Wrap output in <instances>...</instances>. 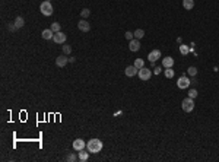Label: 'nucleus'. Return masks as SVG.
<instances>
[{
  "label": "nucleus",
  "mask_w": 219,
  "mask_h": 162,
  "mask_svg": "<svg viewBox=\"0 0 219 162\" xmlns=\"http://www.w3.org/2000/svg\"><path fill=\"white\" fill-rule=\"evenodd\" d=\"M102 142L99 139H91V140L86 143V148H88V152L91 153H98V152L102 151Z\"/></svg>",
  "instance_id": "1"
},
{
  "label": "nucleus",
  "mask_w": 219,
  "mask_h": 162,
  "mask_svg": "<svg viewBox=\"0 0 219 162\" xmlns=\"http://www.w3.org/2000/svg\"><path fill=\"white\" fill-rule=\"evenodd\" d=\"M181 108H183V111L184 112H191L193 110H194V99L193 98H184L183 99V102H181Z\"/></svg>",
  "instance_id": "2"
},
{
  "label": "nucleus",
  "mask_w": 219,
  "mask_h": 162,
  "mask_svg": "<svg viewBox=\"0 0 219 162\" xmlns=\"http://www.w3.org/2000/svg\"><path fill=\"white\" fill-rule=\"evenodd\" d=\"M40 10H41V13H43L44 16H51L53 15V6H51L50 2L44 0L43 3H41V6H40Z\"/></svg>",
  "instance_id": "3"
},
{
  "label": "nucleus",
  "mask_w": 219,
  "mask_h": 162,
  "mask_svg": "<svg viewBox=\"0 0 219 162\" xmlns=\"http://www.w3.org/2000/svg\"><path fill=\"white\" fill-rule=\"evenodd\" d=\"M137 75H139V79H140V80H149L151 76H152V72H151L149 69H146V67H142V69H139Z\"/></svg>",
  "instance_id": "4"
},
{
  "label": "nucleus",
  "mask_w": 219,
  "mask_h": 162,
  "mask_svg": "<svg viewBox=\"0 0 219 162\" xmlns=\"http://www.w3.org/2000/svg\"><path fill=\"white\" fill-rule=\"evenodd\" d=\"M190 83H191V80L186 77V76H181L180 79H178V82H177V86L180 88V89H186V88L190 86Z\"/></svg>",
  "instance_id": "5"
},
{
  "label": "nucleus",
  "mask_w": 219,
  "mask_h": 162,
  "mask_svg": "<svg viewBox=\"0 0 219 162\" xmlns=\"http://www.w3.org/2000/svg\"><path fill=\"white\" fill-rule=\"evenodd\" d=\"M77 28L82 32H89L91 31V23L88 21H85V19H82V21H79V23H77Z\"/></svg>",
  "instance_id": "6"
},
{
  "label": "nucleus",
  "mask_w": 219,
  "mask_h": 162,
  "mask_svg": "<svg viewBox=\"0 0 219 162\" xmlns=\"http://www.w3.org/2000/svg\"><path fill=\"white\" fill-rule=\"evenodd\" d=\"M137 72H139V69H137L134 64H133V66H127V67H126V70H124V73H126L127 77H133V76H136V75H137Z\"/></svg>",
  "instance_id": "7"
},
{
  "label": "nucleus",
  "mask_w": 219,
  "mask_h": 162,
  "mask_svg": "<svg viewBox=\"0 0 219 162\" xmlns=\"http://www.w3.org/2000/svg\"><path fill=\"white\" fill-rule=\"evenodd\" d=\"M53 41L56 44H63L66 41V34L62 32V31H58V32L54 34V37H53Z\"/></svg>",
  "instance_id": "8"
},
{
  "label": "nucleus",
  "mask_w": 219,
  "mask_h": 162,
  "mask_svg": "<svg viewBox=\"0 0 219 162\" xmlns=\"http://www.w3.org/2000/svg\"><path fill=\"white\" fill-rule=\"evenodd\" d=\"M86 148V143H85V140H82V139H76V140L73 142V149L76 152L82 151V149H85Z\"/></svg>",
  "instance_id": "9"
},
{
  "label": "nucleus",
  "mask_w": 219,
  "mask_h": 162,
  "mask_svg": "<svg viewBox=\"0 0 219 162\" xmlns=\"http://www.w3.org/2000/svg\"><path fill=\"white\" fill-rule=\"evenodd\" d=\"M67 63H69V58H67V56H66V54H63V56H58V57L56 58V64L58 66V67H64Z\"/></svg>",
  "instance_id": "10"
},
{
  "label": "nucleus",
  "mask_w": 219,
  "mask_h": 162,
  "mask_svg": "<svg viewBox=\"0 0 219 162\" xmlns=\"http://www.w3.org/2000/svg\"><path fill=\"white\" fill-rule=\"evenodd\" d=\"M129 48H130V51H137V50L140 48V43H139V40L133 38L130 43H129Z\"/></svg>",
  "instance_id": "11"
},
{
  "label": "nucleus",
  "mask_w": 219,
  "mask_h": 162,
  "mask_svg": "<svg viewBox=\"0 0 219 162\" xmlns=\"http://www.w3.org/2000/svg\"><path fill=\"white\" fill-rule=\"evenodd\" d=\"M148 58H149L151 62H156L158 58H161V51H159V50H153V51L149 53Z\"/></svg>",
  "instance_id": "12"
},
{
  "label": "nucleus",
  "mask_w": 219,
  "mask_h": 162,
  "mask_svg": "<svg viewBox=\"0 0 219 162\" xmlns=\"http://www.w3.org/2000/svg\"><path fill=\"white\" fill-rule=\"evenodd\" d=\"M162 66H164L165 69L166 67H172L174 66V58L172 57H165V58H162Z\"/></svg>",
  "instance_id": "13"
},
{
  "label": "nucleus",
  "mask_w": 219,
  "mask_h": 162,
  "mask_svg": "<svg viewBox=\"0 0 219 162\" xmlns=\"http://www.w3.org/2000/svg\"><path fill=\"white\" fill-rule=\"evenodd\" d=\"M183 8L187 10H191L194 8V0H183Z\"/></svg>",
  "instance_id": "14"
},
{
  "label": "nucleus",
  "mask_w": 219,
  "mask_h": 162,
  "mask_svg": "<svg viewBox=\"0 0 219 162\" xmlns=\"http://www.w3.org/2000/svg\"><path fill=\"white\" fill-rule=\"evenodd\" d=\"M41 35H43L44 40H53V37H54V32H53L51 29H44Z\"/></svg>",
  "instance_id": "15"
},
{
  "label": "nucleus",
  "mask_w": 219,
  "mask_h": 162,
  "mask_svg": "<svg viewBox=\"0 0 219 162\" xmlns=\"http://www.w3.org/2000/svg\"><path fill=\"white\" fill-rule=\"evenodd\" d=\"M13 23H15V26L19 29V28H22V26L25 25V21H23V18H22V16H18V18L15 19V22H13Z\"/></svg>",
  "instance_id": "16"
},
{
  "label": "nucleus",
  "mask_w": 219,
  "mask_h": 162,
  "mask_svg": "<svg viewBox=\"0 0 219 162\" xmlns=\"http://www.w3.org/2000/svg\"><path fill=\"white\" fill-rule=\"evenodd\" d=\"M88 156H89V153H88V152H83V149H82V151H79V161H80V162H86L88 161Z\"/></svg>",
  "instance_id": "17"
},
{
  "label": "nucleus",
  "mask_w": 219,
  "mask_h": 162,
  "mask_svg": "<svg viewBox=\"0 0 219 162\" xmlns=\"http://www.w3.org/2000/svg\"><path fill=\"white\" fill-rule=\"evenodd\" d=\"M133 34H134V38H136V40H140V38L145 37V31H143V29H136Z\"/></svg>",
  "instance_id": "18"
},
{
  "label": "nucleus",
  "mask_w": 219,
  "mask_h": 162,
  "mask_svg": "<svg viewBox=\"0 0 219 162\" xmlns=\"http://www.w3.org/2000/svg\"><path fill=\"white\" fill-rule=\"evenodd\" d=\"M165 77H168V79L174 77V70H172V67H166V69H165Z\"/></svg>",
  "instance_id": "19"
},
{
  "label": "nucleus",
  "mask_w": 219,
  "mask_h": 162,
  "mask_svg": "<svg viewBox=\"0 0 219 162\" xmlns=\"http://www.w3.org/2000/svg\"><path fill=\"white\" fill-rule=\"evenodd\" d=\"M50 29H51V31H53V32H58V31H60V23H58V22H53V23H51V28H50Z\"/></svg>",
  "instance_id": "20"
},
{
  "label": "nucleus",
  "mask_w": 219,
  "mask_h": 162,
  "mask_svg": "<svg viewBox=\"0 0 219 162\" xmlns=\"http://www.w3.org/2000/svg\"><path fill=\"white\" fill-rule=\"evenodd\" d=\"M134 66H136L137 69H142V67H145V62H143L142 58H136V60H134Z\"/></svg>",
  "instance_id": "21"
},
{
  "label": "nucleus",
  "mask_w": 219,
  "mask_h": 162,
  "mask_svg": "<svg viewBox=\"0 0 219 162\" xmlns=\"http://www.w3.org/2000/svg\"><path fill=\"white\" fill-rule=\"evenodd\" d=\"M69 162H76L79 159V156H76L75 153H70V155H67V158H66Z\"/></svg>",
  "instance_id": "22"
},
{
  "label": "nucleus",
  "mask_w": 219,
  "mask_h": 162,
  "mask_svg": "<svg viewBox=\"0 0 219 162\" xmlns=\"http://www.w3.org/2000/svg\"><path fill=\"white\" fill-rule=\"evenodd\" d=\"M89 15H91V10H89V9H86V8H85V9H82V12H80V16H82L83 19H85V18H88Z\"/></svg>",
  "instance_id": "23"
},
{
  "label": "nucleus",
  "mask_w": 219,
  "mask_h": 162,
  "mask_svg": "<svg viewBox=\"0 0 219 162\" xmlns=\"http://www.w3.org/2000/svg\"><path fill=\"white\" fill-rule=\"evenodd\" d=\"M188 75H191V76H196L197 75V69L194 67V66L188 67Z\"/></svg>",
  "instance_id": "24"
},
{
  "label": "nucleus",
  "mask_w": 219,
  "mask_h": 162,
  "mask_svg": "<svg viewBox=\"0 0 219 162\" xmlns=\"http://www.w3.org/2000/svg\"><path fill=\"white\" fill-rule=\"evenodd\" d=\"M188 97L193 98V99L197 98V91H196V89H190V91H188Z\"/></svg>",
  "instance_id": "25"
},
{
  "label": "nucleus",
  "mask_w": 219,
  "mask_h": 162,
  "mask_svg": "<svg viewBox=\"0 0 219 162\" xmlns=\"http://www.w3.org/2000/svg\"><path fill=\"white\" fill-rule=\"evenodd\" d=\"M63 53H64V54H70V53H72V47H70V45H64V47H63Z\"/></svg>",
  "instance_id": "26"
},
{
  "label": "nucleus",
  "mask_w": 219,
  "mask_h": 162,
  "mask_svg": "<svg viewBox=\"0 0 219 162\" xmlns=\"http://www.w3.org/2000/svg\"><path fill=\"white\" fill-rule=\"evenodd\" d=\"M180 51H181V54H187L188 53V47L187 45H181L180 47Z\"/></svg>",
  "instance_id": "27"
},
{
  "label": "nucleus",
  "mask_w": 219,
  "mask_h": 162,
  "mask_svg": "<svg viewBox=\"0 0 219 162\" xmlns=\"http://www.w3.org/2000/svg\"><path fill=\"white\" fill-rule=\"evenodd\" d=\"M124 37H126V40H129V41H131V40H133V37H134V34H133V32H129V31H127Z\"/></svg>",
  "instance_id": "28"
},
{
  "label": "nucleus",
  "mask_w": 219,
  "mask_h": 162,
  "mask_svg": "<svg viewBox=\"0 0 219 162\" xmlns=\"http://www.w3.org/2000/svg\"><path fill=\"white\" fill-rule=\"evenodd\" d=\"M6 28H8L9 31H16V29H18V28L15 26V23H13V25H12V23H8V25H6Z\"/></svg>",
  "instance_id": "29"
},
{
  "label": "nucleus",
  "mask_w": 219,
  "mask_h": 162,
  "mask_svg": "<svg viewBox=\"0 0 219 162\" xmlns=\"http://www.w3.org/2000/svg\"><path fill=\"white\" fill-rule=\"evenodd\" d=\"M153 73H155V75H159V73H161V67H155Z\"/></svg>",
  "instance_id": "30"
},
{
  "label": "nucleus",
  "mask_w": 219,
  "mask_h": 162,
  "mask_svg": "<svg viewBox=\"0 0 219 162\" xmlns=\"http://www.w3.org/2000/svg\"><path fill=\"white\" fill-rule=\"evenodd\" d=\"M69 63H75V57H70L69 58Z\"/></svg>",
  "instance_id": "31"
},
{
  "label": "nucleus",
  "mask_w": 219,
  "mask_h": 162,
  "mask_svg": "<svg viewBox=\"0 0 219 162\" xmlns=\"http://www.w3.org/2000/svg\"><path fill=\"white\" fill-rule=\"evenodd\" d=\"M47 2H50V0H47Z\"/></svg>",
  "instance_id": "32"
}]
</instances>
